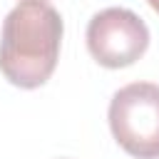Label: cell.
Returning a JSON list of instances; mask_svg holds the SVG:
<instances>
[{
  "instance_id": "obj_2",
  "label": "cell",
  "mask_w": 159,
  "mask_h": 159,
  "mask_svg": "<svg viewBox=\"0 0 159 159\" xmlns=\"http://www.w3.org/2000/svg\"><path fill=\"white\" fill-rule=\"evenodd\" d=\"M109 129L117 144L137 159H159V84L132 82L109 102Z\"/></svg>"
},
{
  "instance_id": "obj_4",
  "label": "cell",
  "mask_w": 159,
  "mask_h": 159,
  "mask_svg": "<svg viewBox=\"0 0 159 159\" xmlns=\"http://www.w3.org/2000/svg\"><path fill=\"white\" fill-rule=\"evenodd\" d=\"M147 2H149V7H152L154 12H159V0H147Z\"/></svg>"
},
{
  "instance_id": "obj_1",
  "label": "cell",
  "mask_w": 159,
  "mask_h": 159,
  "mask_svg": "<svg viewBox=\"0 0 159 159\" xmlns=\"http://www.w3.org/2000/svg\"><path fill=\"white\" fill-rule=\"evenodd\" d=\"M62 17L47 0H20L2 22L0 72L20 89L42 87L60 57Z\"/></svg>"
},
{
  "instance_id": "obj_3",
  "label": "cell",
  "mask_w": 159,
  "mask_h": 159,
  "mask_svg": "<svg viewBox=\"0 0 159 159\" xmlns=\"http://www.w3.org/2000/svg\"><path fill=\"white\" fill-rule=\"evenodd\" d=\"M149 47V27L127 7L99 10L87 25L89 55L109 70L134 65Z\"/></svg>"
}]
</instances>
